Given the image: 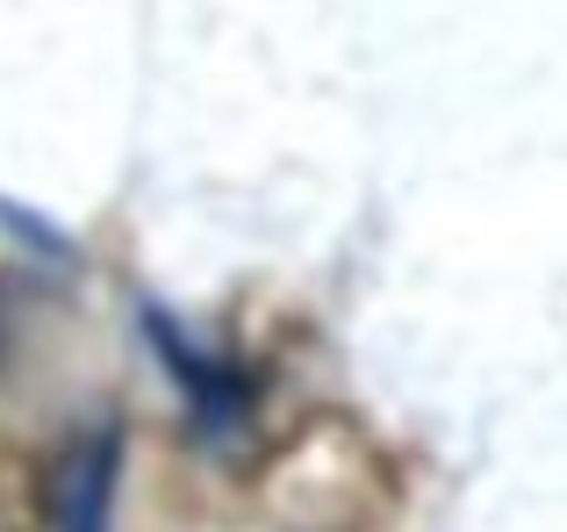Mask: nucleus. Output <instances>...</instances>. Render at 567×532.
I'll return each mask as SVG.
<instances>
[{"instance_id":"f03ea898","label":"nucleus","mask_w":567,"mask_h":532,"mask_svg":"<svg viewBox=\"0 0 567 532\" xmlns=\"http://www.w3.org/2000/svg\"><path fill=\"white\" fill-rule=\"evenodd\" d=\"M115 482H123V424L115 418L80 424V439L58 453L51 482H43L51 532H109L115 525Z\"/></svg>"},{"instance_id":"f257e3e1","label":"nucleus","mask_w":567,"mask_h":532,"mask_svg":"<svg viewBox=\"0 0 567 532\" xmlns=\"http://www.w3.org/2000/svg\"><path fill=\"white\" fill-rule=\"evenodd\" d=\"M137 331H144V346H152V360L173 375V389H181V410H187L194 439H202L208 453L245 447L251 424H259V381H251V367L237 360L230 346L202 338L181 309H166V303H137Z\"/></svg>"}]
</instances>
